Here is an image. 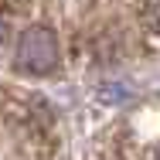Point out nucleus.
Instances as JSON below:
<instances>
[{
  "mask_svg": "<svg viewBox=\"0 0 160 160\" xmlns=\"http://www.w3.org/2000/svg\"><path fill=\"white\" fill-rule=\"evenodd\" d=\"M157 160H160V150H157Z\"/></svg>",
  "mask_w": 160,
  "mask_h": 160,
  "instance_id": "obj_2",
  "label": "nucleus"
},
{
  "mask_svg": "<svg viewBox=\"0 0 160 160\" xmlns=\"http://www.w3.org/2000/svg\"><path fill=\"white\" fill-rule=\"evenodd\" d=\"M14 65L21 72H31V75H48L55 65H58V38L51 28H28V31L17 38V55Z\"/></svg>",
  "mask_w": 160,
  "mask_h": 160,
  "instance_id": "obj_1",
  "label": "nucleus"
}]
</instances>
